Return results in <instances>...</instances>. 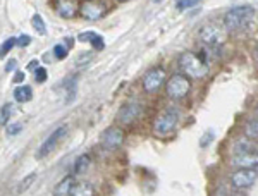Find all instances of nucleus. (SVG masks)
<instances>
[{"mask_svg": "<svg viewBox=\"0 0 258 196\" xmlns=\"http://www.w3.org/2000/svg\"><path fill=\"white\" fill-rule=\"evenodd\" d=\"M253 16H255V9L249 6H238L232 7L231 11H227V14L224 16V26L227 31H241L251 23Z\"/></svg>", "mask_w": 258, "mask_h": 196, "instance_id": "nucleus-1", "label": "nucleus"}, {"mask_svg": "<svg viewBox=\"0 0 258 196\" xmlns=\"http://www.w3.org/2000/svg\"><path fill=\"white\" fill-rule=\"evenodd\" d=\"M177 64L181 68L182 74H186L189 79H202L209 74V66L191 52L181 53Z\"/></svg>", "mask_w": 258, "mask_h": 196, "instance_id": "nucleus-2", "label": "nucleus"}, {"mask_svg": "<svg viewBox=\"0 0 258 196\" xmlns=\"http://www.w3.org/2000/svg\"><path fill=\"white\" fill-rule=\"evenodd\" d=\"M179 122V114L176 108H167L165 112H162L159 117L155 119V124H153V135L164 138L170 135L174 129L177 127Z\"/></svg>", "mask_w": 258, "mask_h": 196, "instance_id": "nucleus-3", "label": "nucleus"}, {"mask_svg": "<svg viewBox=\"0 0 258 196\" xmlns=\"http://www.w3.org/2000/svg\"><path fill=\"white\" fill-rule=\"evenodd\" d=\"M227 30L226 26H220V24H207L200 30V40L203 41L209 47H217L222 45L227 40Z\"/></svg>", "mask_w": 258, "mask_h": 196, "instance_id": "nucleus-4", "label": "nucleus"}, {"mask_svg": "<svg viewBox=\"0 0 258 196\" xmlns=\"http://www.w3.org/2000/svg\"><path fill=\"white\" fill-rule=\"evenodd\" d=\"M191 90V83L189 78L186 74H174L170 76V79L165 83V91L170 98H184Z\"/></svg>", "mask_w": 258, "mask_h": 196, "instance_id": "nucleus-5", "label": "nucleus"}, {"mask_svg": "<svg viewBox=\"0 0 258 196\" xmlns=\"http://www.w3.org/2000/svg\"><path fill=\"white\" fill-rule=\"evenodd\" d=\"M66 135H68V127L66 126H60V127H57L55 131L52 133V135H50L47 140L43 141V143H41V147L38 148V152H36V158H38V160H41V158H45L47 155H50V153L53 152V150L57 148V145L60 143V140L62 138H64Z\"/></svg>", "mask_w": 258, "mask_h": 196, "instance_id": "nucleus-6", "label": "nucleus"}, {"mask_svg": "<svg viewBox=\"0 0 258 196\" xmlns=\"http://www.w3.org/2000/svg\"><path fill=\"white\" fill-rule=\"evenodd\" d=\"M258 172L256 169H238L236 172L231 174V182L238 189H246L256 182Z\"/></svg>", "mask_w": 258, "mask_h": 196, "instance_id": "nucleus-7", "label": "nucleus"}, {"mask_svg": "<svg viewBox=\"0 0 258 196\" xmlns=\"http://www.w3.org/2000/svg\"><path fill=\"white\" fill-rule=\"evenodd\" d=\"M164 83H165V69L153 68L143 76V90L148 91V93H155Z\"/></svg>", "mask_w": 258, "mask_h": 196, "instance_id": "nucleus-8", "label": "nucleus"}, {"mask_svg": "<svg viewBox=\"0 0 258 196\" xmlns=\"http://www.w3.org/2000/svg\"><path fill=\"white\" fill-rule=\"evenodd\" d=\"M124 141V133L122 129L117 127V126H112V127H107L105 131L102 133L100 136V143L105 150H115L122 145Z\"/></svg>", "mask_w": 258, "mask_h": 196, "instance_id": "nucleus-9", "label": "nucleus"}, {"mask_svg": "<svg viewBox=\"0 0 258 196\" xmlns=\"http://www.w3.org/2000/svg\"><path fill=\"white\" fill-rule=\"evenodd\" d=\"M107 12V7L103 2L98 0H86L80 6V14L88 21H97L100 18H103V14Z\"/></svg>", "mask_w": 258, "mask_h": 196, "instance_id": "nucleus-10", "label": "nucleus"}, {"mask_svg": "<svg viewBox=\"0 0 258 196\" xmlns=\"http://www.w3.org/2000/svg\"><path fill=\"white\" fill-rule=\"evenodd\" d=\"M141 114H143V107H141V103L127 102L120 107V110L117 114V120L122 124H133L141 117Z\"/></svg>", "mask_w": 258, "mask_h": 196, "instance_id": "nucleus-11", "label": "nucleus"}, {"mask_svg": "<svg viewBox=\"0 0 258 196\" xmlns=\"http://www.w3.org/2000/svg\"><path fill=\"white\" fill-rule=\"evenodd\" d=\"M232 165L239 167V169H256L258 167V152H244L236 153L232 157Z\"/></svg>", "mask_w": 258, "mask_h": 196, "instance_id": "nucleus-12", "label": "nucleus"}, {"mask_svg": "<svg viewBox=\"0 0 258 196\" xmlns=\"http://www.w3.org/2000/svg\"><path fill=\"white\" fill-rule=\"evenodd\" d=\"M55 11L59 12L60 18L71 19L80 12V4H78V0H57Z\"/></svg>", "mask_w": 258, "mask_h": 196, "instance_id": "nucleus-13", "label": "nucleus"}, {"mask_svg": "<svg viewBox=\"0 0 258 196\" xmlns=\"http://www.w3.org/2000/svg\"><path fill=\"white\" fill-rule=\"evenodd\" d=\"M78 40H80V41H88V43H91V47H93L95 50H103V47H105V41H103L102 36H100L98 33H93V31L81 33Z\"/></svg>", "mask_w": 258, "mask_h": 196, "instance_id": "nucleus-14", "label": "nucleus"}, {"mask_svg": "<svg viewBox=\"0 0 258 196\" xmlns=\"http://www.w3.org/2000/svg\"><path fill=\"white\" fill-rule=\"evenodd\" d=\"M255 150V145H253L251 138L249 136H243L239 138V140L234 141V145H232V152L236 153H244V152H253Z\"/></svg>", "mask_w": 258, "mask_h": 196, "instance_id": "nucleus-15", "label": "nucleus"}, {"mask_svg": "<svg viewBox=\"0 0 258 196\" xmlns=\"http://www.w3.org/2000/svg\"><path fill=\"white\" fill-rule=\"evenodd\" d=\"M74 179L73 177H66L62 179L59 184L55 186V189H53V194L55 196H66V194H71V191H73V186H74Z\"/></svg>", "mask_w": 258, "mask_h": 196, "instance_id": "nucleus-16", "label": "nucleus"}, {"mask_svg": "<svg viewBox=\"0 0 258 196\" xmlns=\"http://www.w3.org/2000/svg\"><path fill=\"white\" fill-rule=\"evenodd\" d=\"M14 98H16V102H19V103L30 102V100L33 98V90H31V86L23 85V86H19V88H16V90H14Z\"/></svg>", "mask_w": 258, "mask_h": 196, "instance_id": "nucleus-17", "label": "nucleus"}, {"mask_svg": "<svg viewBox=\"0 0 258 196\" xmlns=\"http://www.w3.org/2000/svg\"><path fill=\"white\" fill-rule=\"evenodd\" d=\"M90 164H91L90 155H81L76 162H74V174H78V176L85 174L86 170L90 169Z\"/></svg>", "mask_w": 258, "mask_h": 196, "instance_id": "nucleus-18", "label": "nucleus"}, {"mask_svg": "<svg viewBox=\"0 0 258 196\" xmlns=\"http://www.w3.org/2000/svg\"><path fill=\"white\" fill-rule=\"evenodd\" d=\"M71 194L74 196H83V194H93V187L88 182H74L73 186V191H71Z\"/></svg>", "mask_w": 258, "mask_h": 196, "instance_id": "nucleus-19", "label": "nucleus"}, {"mask_svg": "<svg viewBox=\"0 0 258 196\" xmlns=\"http://www.w3.org/2000/svg\"><path fill=\"white\" fill-rule=\"evenodd\" d=\"M14 114V105L12 103H6L0 108V126H6L11 120V115Z\"/></svg>", "mask_w": 258, "mask_h": 196, "instance_id": "nucleus-20", "label": "nucleus"}, {"mask_svg": "<svg viewBox=\"0 0 258 196\" xmlns=\"http://www.w3.org/2000/svg\"><path fill=\"white\" fill-rule=\"evenodd\" d=\"M31 24L33 28H35V31L38 33V35H47V28H45V23H43V18H41L40 14H35L31 18Z\"/></svg>", "mask_w": 258, "mask_h": 196, "instance_id": "nucleus-21", "label": "nucleus"}, {"mask_svg": "<svg viewBox=\"0 0 258 196\" xmlns=\"http://www.w3.org/2000/svg\"><path fill=\"white\" fill-rule=\"evenodd\" d=\"M16 45H18V38H14V36H11V38H7L6 41H4L2 47H0V59H4V57H6L7 53L16 47Z\"/></svg>", "mask_w": 258, "mask_h": 196, "instance_id": "nucleus-22", "label": "nucleus"}, {"mask_svg": "<svg viewBox=\"0 0 258 196\" xmlns=\"http://www.w3.org/2000/svg\"><path fill=\"white\" fill-rule=\"evenodd\" d=\"M35 177H36L35 174H30V176L26 177V181H21L19 186L16 187V193H26L28 187H30V184H31L33 181H35Z\"/></svg>", "mask_w": 258, "mask_h": 196, "instance_id": "nucleus-23", "label": "nucleus"}, {"mask_svg": "<svg viewBox=\"0 0 258 196\" xmlns=\"http://www.w3.org/2000/svg\"><path fill=\"white\" fill-rule=\"evenodd\" d=\"M198 4H200V0H177L176 7H177V11H186V9H191V7L198 6Z\"/></svg>", "mask_w": 258, "mask_h": 196, "instance_id": "nucleus-24", "label": "nucleus"}, {"mask_svg": "<svg viewBox=\"0 0 258 196\" xmlns=\"http://www.w3.org/2000/svg\"><path fill=\"white\" fill-rule=\"evenodd\" d=\"M246 136L249 138H258V119L249 120L246 126Z\"/></svg>", "mask_w": 258, "mask_h": 196, "instance_id": "nucleus-25", "label": "nucleus"}, {"mask_svg": "<svg viewBox=\"0 0 258 196\" xmlns=\"http://www.w3.org/2000/svg\"><path fill=\"white\" fill-rule=\"evenodd\" d=\"M68 50H69V47H66V45H55V47H53V53H55L57 59L62 60V59H66V55H68Z\"/></svg>", "mask_w": 258, "mask_h": 196, "instance_id": "nucleus-26", "label": "nucleus"}, {"mask_svg": "<svg viewBox=\"0 0 258 196\" xmlns=\"http://www.w3.org/2000/svg\"><path fill=\"white\" fill-rule=\"evenodd\" d=\"M47 78H48L47 69H45V68H41V66H40V68L35 71V79H36V83H40V85H41V83H45V81H47Z\"/></svg>", "mask_w": 258, "mask_h": 196, "instance_id": "nucleus-27", "label": "nucleus"}, {"mask_svg": "<svg viewBox=\"0 0 258 196\" xmlns=\"http://www.w3.org/2000/svg\"><path fill=\"white\" fill-rule=\"evenodd\" d=\"M21 129H23V124H21V122L11 124V126H7V135L16 136V135H19V133H21Z\"/></svg>", "mask_w": 258, "mask_h": 196, "instance_id": "nucleus-28", "label": "nucleus"}, {"mask_svg": "<svg viewBox=\"0 0 258 196\" xmlns=\"http://www.w3.org/2000/svg\"><path fill=\"white\" fill-rule=\"evenodd\" d=\"M31 43V36L30 35H23L18 38V45L19 47H28V45Z\"/></svg>", "mask_w": 258, "mask_h": 196, "instance_id": "nucleus-29", "label": "nucleus"}, {"mask_svg": "<svg viewBox=\"0 0 258 196\" xmlns=\"http://www.w3.org/2000/svg\"><path fill=\"white\" fill-rule=\"evenodd\" d=\"M24 79H26V74H24V71H18V73L14 74V78H12V81H14V83H23Z\"/></svg>", "mask_w": 258, "mask_h": 196, "instance_id": "nucleus-30", "label": "nucleus"}, {"mask_svg": "<svg viewBox=\"0 0 258 196\" xmlns=\"http://www.w3.org/2000/svg\"><path fill=\"white\" fill-rule=\"evenodd\" d=\"M212 140H214V135H212V133H207V135H205V140H203V138H202V141H200V145H202V147H207V145H209Z\"/></svg>", "mask_w": 258, "mask_h": 196, "instance_id": "nucleus-31", "label": "nucleus"}, {"mask_svg": "<svg viewBox=\"0 0 258 196\" xmlns=\"http://www.w3.org/2000/svg\"><path fill=\"white\" fill-rule=\"evenodd\" d=\"M16 64H18V62H16L14 59H11L9 62H7V66H6V73H11V71H14Z\"/></svg>", "mask_w": 258, "mask_h": 196, "instance_id": "nucleus-32", "label": "nucleus"}, {"mask_svg": "<svg viewBox=\"0 0 258 196\" xmlns=\"http://www.w3.org/2000/svg\"><path fill=\"white\" fill-rule=\"evenodd\" d=\"M38 68H40L38 60H31L30 64H28V69H30V71H36V69H38Z\"/></svg>", "mask_w": 258, "mask_h": 196, "instance_id": "nucleus-33", "label": "nucleus"}, {"mask_svg": "<svg viewBox=\"0 0 258 196\" xmlns=\"http://www.w3.org/2000/svg\"><path fill=\"white\" fill-rule=\"evenodd\" d=\"M152 2H153V4H159V2H162V0H152Z\"/></svg>", "mask_w": 258, "mask_h": 196, "instance_id": "nucleus-34", "label": "nucleus"}, {"mask_svg": "<svg viewBox=\"0 0 258 196\" xmlns=\"http://www.w3.org/2000/svg\"><path fill=\"white\" fill-rule=\"evenodd\" d=\"M115 2H127V0H115Z\"/></svg>", "mask_w": 258, "mask_h": 196, "instance_id": "nucleus-35", "label": "nucleus"}, {"mask_svg": "<svg viewBox=\"0 0 258 196\" xmlns=\"http://www.w3.org/2000/svg\"><path fill=\"white\" fill-rule=\"evenodd\" d=\"M256 62H258V48H256Z\"/></svg>", "mask_w": 258, "mask_h": 196, "instance_id": "nucleus-36", "label": "nucleus"}]
</instances>
